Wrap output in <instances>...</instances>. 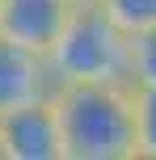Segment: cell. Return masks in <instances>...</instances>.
Listing matches in <instances>:
<instances>
[{
  "label": "cell",
  "instance_id": "obj_1",
  "mask_svg": "<svg viewBox=\"0 0 156 160\" xmlns=\"http://www.w3.org/2000/svg\"><path fill=\"white\" fill-rule=\"evenodd\" d=\"M51 101L63 160H135L131 84H59Z\"/></svg>",
  "mask_w": 156,
  "mask_h": 160
},
{
  "label": "cell",
  "instance_id": "obj_8",
  "mask_svg": "<svg viewBox=\"0 0 156 160\" xmlns=\"http://www.w3.org/2000/svg\"><path fill=\"white\" fill-rule=\"evenodd\" d=\"M131 84H156V25L131 34Z\"/></svg>",
  "mask_w": 156,
  "mask_h": 160
},
{
  "label": "cell",
  "instance_id": "obj_6",
  "mask_svg": "<svg viewBox=\"0 0 156 160\" xmlns=\"http://www.w3.org/2000/svg\"><path fill=\"white\" fill-rule=\"evenodd\" d=\"M135 160H156V84H131Z\"/></svg>",
  "mask_w": 156,
  "mask_h": 160
},
{
  "label": "cell",
  "instance_id": "obj_2",
  "mask_svg": "<svg viewBox=\"0 0 156 160\" xmlns=\"http://www.w3.org/2000/svg\"><path fill=\"white\" fill-rule=\"evenodd\" d=\"M59 84H131V34L93 4H72L68 25L47 51Z\"/></svg>",
  "mask_w": 156,
  "mask_h": 160
},
{
  "label": "cell",
  "instance_id": "obj_9",
  "mask_svg": "<svg viewBox=\"0 0 156 160\" xmlns=\"http://www.w3.org/2000/svg\"><path fill=\"white\" fill-rule=\"evenodd\" d=\"M76 4H93V0H76Z\"/></svg>",
  "mask_w": 156,
  "mask_h": 160
},
{
  "label": "cell",
  "instance_id": "obj_7",
  "mask_svg": "<svg viewBox=\"0 0 156 160\" xmlns=\"http://www.w3.org/2000/svg\"><path fill=\"white\" fill-rule=\"evenodd\" d=\"M123 34H139L156 25V0H97Z\"/></svg>",
  "mask_w": 156,
  "mask_h": 160
},
{
  "label": "cell",
  "instance_id": "obj_10",
  "mask_svg": "<svg viewBox=\"0 0 156 160\" xmlns=\"http://www.w3.org/2000/svg\"><path fill=\"white\" fill-rule=\"evenodd\" d=\"M0 160H4V152H0Z\"/></svg>",
  "mask_w": 156,
  "mask_h": 160
},
{
  "label": "cell",
  "instance_id": "obj_4",
  "mask_svg": "<svg viewBox=\"0 0 156 160\" xmlns=\"http://www.w3.org/2000/svg\"><path fill=\"white\" fill-rule=\"evenodd\" d=\"M55 88H59V80H55L51 59L42 51H30V47L0 38V114L30 105V101H42Z\"/></svg>",
  "mask_w": 156,
  "mask_h": 160
},
{
  "label": "cell",
  "instance_id": "obj_5",
  "mask_svg": "<svg viewBox=\"0 0 156 160\" xmlns=\"http://www.w3.org/2000/svg\"><path fill=\"white\" fill-rule=\"evenodd\" d=\"M76 0H0V38L47 55Z\"/></svg>",
  "mask_w": 156,
  "mask_h": 160
},
{
  "label": "cell",
  "instance_id": "obj_3",
  "mask_svg": "<svg viewBox=\"0 0 156 160\" xmlns=\"http://www.w3.org/2000/svg\"><path fill=\"white\" fill-rule=\"evenodd\" d=\"M0 152L4 160H63L55 101L42 97L0 114Z\"/></svg>",
  "mask_w": 156,
  "mask_h": 160
}]
</instances>
